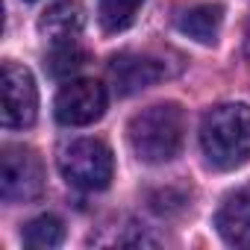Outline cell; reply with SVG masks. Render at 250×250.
Listing matches in <instances>:
<instances>
[{
    "label": "cell",
    "instance_id": "6da1fadb",
    "mask_svg": "<svg viewBox=\"0 0 250 250\" xmlns=\"http://www.w3.org/2000/svg\"><path fill=\"white\" fill-rule=\"evenodd\" d=\"M200 147L212 168L235 171L250 156V106L221 103L200 121Z\"/></svg>",
    "mask_w": 250,
    "mask_h": 250
},
{
    "label": "cell",
    "instance_id": "7a4b0ae2",
    "mask_svg": "<svg viewBox=\"0 0 250 250\" xmlns=\"http://www.w3.org/2000/svg\"><path fill=\"white\" fill-rule=\"evenodd\" d=\"M127 139L133 153L147 165H162L180 156L186 139V115L177 103H156L133 115Z\"/></svg>",
    "mask_w": 250,
    "mask_h": 250
},
{
    "label": "cell",
    "instance_id": "3957f363",
    "mask_svg": "<svg viewBox=\"0 0 250 250\" xmlns=\"http://www.w3.org/2000/svg\"><path fill=\"white\" fill-rule=\"evenodd\" d=\"M59 171L74 188L103 191L109 188L115 177V159H112V150L100 139H77L62 147Z\"/></svg>",
    "mask_w": 250,
    "mask_h": 250
},
{
    "label": "cell",
    "instance_id": "277c9868",
    "mask_svg": "<svg viewBox=\"0 0 250 250\" xmlns=\"http://www.w3.org/2000/svg\"><path fill=\"white\" fill-rule=\"evenodd\" d=\"M0 115H3L6 130H27L39 118L36 80L18 62H3V74H0Z\"/></svg>",
    "mask_w": 250,
    "mask_h": 250
},
{
    "label": "cell",
    "instance_id": "5b68a950",
    "mask_svg": "<svg viewBox=\"0 0 250 250\" xmlns=\"http://www.w3.org/2000/svg\"><path fill=\"white\" fill-rule=\"evenodd\" d=\"M44 191V168L30 147H3L0 153V194L6 203H30Z\"/></svg>",
    "mask_w": 250,
    "mask_h": 250
},
{
    "label": "cell",
    "instance_id": "8992f818",
    "mask_svg": "<svg viewBox=\"0 0 250 250\" xmlns=\"http://www.w3.org/2000/svg\"><path fill=\"white\" fill-rule=\"evenodd\" d=\"M106 112V88L97 80H68L56 100L53 115L65 127H88Z\"/></svg>",
    "mask_w": 250,
    "mask_h": 250
},
{
    "label": "cell",
    "instance_id": "52a82bcc",
    "mask_svg": "<svg viewBox=\"0 0 250 250\" xmlns=\"http://www.w3.org/2000/svg\"><path fill=\"white\" fill-rule=\"evenodd\" d=\"M109 74H112V83L118 88V94H136L142 88H150L156 85L159 80L168 77L165 65L159 59H150V56H139V53H121L112 59L109 65Z\"/></svg>",
    "mask_w": 250,
    "mask_h": 250
},
{
    "label": "cell",
    "instance_id": "ba28073f",
    "mask_svg": "<svg viewBox=\"0 0 250 250\" xmlns=\"http://www.w3.org/2000/svg\"><path fill=\"white\" fill-rule=\"evenodd\" d=\"M85 27V9L77 3V0H62V3H53L42 18H39V33L50 42V47L59 44H74L77 36Z\"/></svg>",
    "mask_w": 250,
    "mask_h": 250
},
{
    "label": "cell",
    "instance_id": "9c48e42d",
    "mask_svg": "<svg viewBox=\"0 0 250 250\" xmlns=\"http://www.w3.org/2000/svg\"><path fill=\"white\" fill-rule=\"evenodd\" d=\"M215 227L227 244L250 247V191H238L227 197L215 215Z\"/></svg>",
    "mask_w": 250,
    "mask_h": 250
},
{
    "label": "cell",
    "instance_id": "30bf717a",
    "mask_svg": "<svg viewBox=\"0 0 250 250\" xmlns=\"http://www.w3.org/2000/svg\"><path fill=\"white\" fill-rule=\"evenodd\" d=\"M177 27L197 44H215L221 36V27H224V6L221 3H197L177 18Z\"/></svg>",
    "mask_w": 250,
    "mask_h": 250
},
{
    "label": "cell",
    "instance_id": "8fae6325",
    "mask_svg": "<svg viewBox=\"0 0 250 250\" xmlns=\"http://www.w3.org/2000/svg\"><path fill=\"white\" fill-rule=\"evenodd\" d=\"M24 244L33 250H53L65 241V224L56 215H39L24 227Z\"/></svg>",
    "mask_w": 250,
    "mask_h": 250
},
{
    "label": "cell",
    "instance_id": "7c38bea8",
    "mask_svg": "<svg viewBox=\"0 0 250 250\" xmlns=\"http://www.w3.org/2000/svg\"><path fill=\"white\" fill-rule=\"evenodd\" d=\"M145 0H97V18L106 33H124L133 27Z\"/></svg>",
    "mask_w": 250,
    "mask_h": 250
},
{
    "label": "cell",
    "instance_id": "4fadbf2b",
    "mask_svg": "<svg viewBox=\"0 0 250 250\" xmlns=\"http://www.w3.org/2000/svg\"><path fill=\"white\" fill-rule=\"evenodd\" d=\"M85 53L77 47V42L74 44H59V47H53L50 50V56H47V71H50V77H56V80H68V77H74L83 65H85Z\"/></svg>",
    "mask_w": 250,
    "mask_h": 250
},
{
    "label": "cell",
    "instance_id": "5bb4252c",
    "mask_svg": "<svg viewBox=\"0 0 250 250\" xmlns=\"http://www.w3.org/2000/svg\"><path fill=\"white\" fill-rule=\"evenodd\" d=\"M244 53L250 59V21H247V33H244Z\"/></svg>",
    "mask_w": 250,
    "mask_h": 250
}]
</instances>
